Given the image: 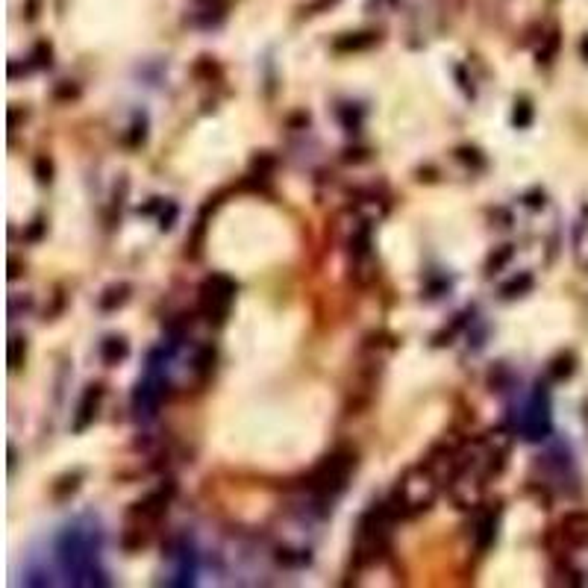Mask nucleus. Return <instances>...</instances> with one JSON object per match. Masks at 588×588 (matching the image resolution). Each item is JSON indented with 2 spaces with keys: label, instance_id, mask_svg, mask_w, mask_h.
Instances as JSON below:
<instances>
[{
  "label": "nucleus",
  "instance_id": "obj_9",
  "mask_svg": "<svg viewBox=\"0 0 588 588\" xmlns=\"http://www.w3.org/2000/svg\"><path fill=\"white\" fill-rule=\"evenodd\" d=\"M582 53H585V59H588V39L582 42Z\"/></svg>",
  "mask_w": 588,
  "mask_h": 588
},
{
  "label": "nucleus",
  "instance_id": "obj_3",
  "mask_svg": "<svg viewBox=\"0 0 588 588\" xmlns=\"http://www.w3.org/2000/svg\"><path fill=\"white\" fill-rule=\"evenodd\" d=\"M559 535L565 547H585L588 544V512H568L559 523Z\"/></svg>",
  "mask_w": 588,
  "mask_h": 588
},
{
  "label": "nucleus",
  "instance_id": "obj_6",
  "mask_svg": "<svg viewBox=\"0 0 588 588\" xmlns=\"http://www.w3.org/2000/svg\"><path fill=\"white\" fill-rule=\"evenodd\" d=\"M573 373V356H559L556 362H553V377H571Z\"/></svg>",
  "mask_w": 588,
  "mask_h": 588
},
{
  "label": "nucleus",
  "instance_id": "obj_1",
  "mask_svg": "<svg viewBox=\"0 0 588 588\" xmlns=\"http://www.w3.org/2000/svg\"><path fill=\"white\" fill-rule=\"evenodd\" d=\"M353 462L356 459L350 456V453H330L315 471H312L309 489H315L321 494H333V492L344 489V480H347L350 468H353Z\"/></svg>",
  "mask_w": 588,
  "mask_h": 588
},
{
  "label": "nucleus",
  "instance_id": "obj_5",
  "mask_svg": "<svg viewBox=\"0 0 588 588\" xmlns=\"http://www.w3.org/2000/svg\"><path fill=\"white\" fill-rule=\"evenodd\" d=\"M103 356H106V362L124 359V356H127V342H124V339H109L106 347H103Z\"/></svg>",
  "mask_w": 588,
  "mask_h": 588
},
{
  "label": "nucleus",
  "instance_id": "obj_4",
  "mask_svg": "<svg viewBox=\"0 0 588 588\" xmlns=\"http://www.w3.org/2000/svg\"><path fill=\"white\" fill-rule=\"evenodd\" d=\"M373 42H377L373 33H356V35H347V39L335 42V50H362V47H371Z\"/></svg>",
  "mask_w": 588,
  "mask_h": 588
},
{
  "label": "nucleus",
  "instance_id": "obj_8",
  "mask_svg": "<svg viewBox=\"0 0 588 588\" xmlns=\"http://www.w3.org/2000/svg\"><path fill=\"white\" fill-rule=\"evenodd\" d=\"M327 3H335V0H315V3H312L309 9H312V12H315V9H321V6H327Z\"/></svg>",
  "mask_w": 588,
  "mask_h": 588
},
{
  "label": "nucleus",
  "instance_id": "obj_2",
  "mask_svg": "<svg viewBox=\"0 0 588 588\" xmlns=\"http://www.w3.org/2000/svg\"><path fill=\"white\" fill-rule=\"evenodd\" d=\"M233 292H235V285H233L227 277H209V280L203 283V289H200V306H203V312L209 315V321L221 324L224 318H227Z\"/></svg>",
  "mask_w": 588,
  "mask_h": 588
},
{
  "label": "nucleus",
  "instance_id": "obj_7",
  "mask_svg": "<svg viewBox=\"0 0 588 588\" xmlns=\"http://www.w3.org/2000/svg\"><path fill=\"white\" fill-rule=\"evenodd\" d=\"M35 171H39V180H42V183H50V174H53V168H50V162H47L44 156L35 162Z\"/></svg>",
  "mask_w": 588,
  "mask_h": 588
}]
</instances>
